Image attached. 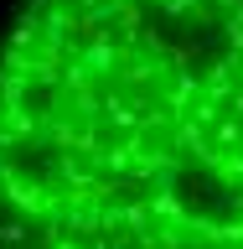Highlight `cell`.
Masks as SVG:
<instances>
[{
	"instance_id": "obj_1",
	"label": "cell",
	"mask_w": 243,
	"mask_h": 249,
	"mask_svg": "<svg viewBox=\"0 0 243 249\" xmlns=\"http://www.w3.org/2000/svg\"><path fill=\"white\" fill-rule=\"evenodd\" d=\"M0 249H243V0H31L0 52Z\"/></svg>"
}]
</instances>
